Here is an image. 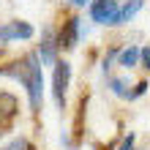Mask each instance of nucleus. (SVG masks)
I'll use <instances>...</instances> for the list:
<instances>
[{"instance_id": "1", "label": "nucleus", "mask_w": 150, "mask_h": 150, "mask_svg": "<svg viewBox=\"0 0 150 150\" xmlns=\"http://www.w3.org/2000/svg\"><path fill=\"white\" fill-rule=\"evenodd\" d=\"M41 57L38 55H25L22 63L16 60L8 68H3V74H11L14 79H19L28 90V98H30V109L38 112L41 109V98H44V71H41Z\"/></svg>"}, {"instance_id": "2", "label": "nucleus", "mask_w": 150, "mask_h": 150, "mask_svg": "<svg viewBox=\"0 0 150 150\" xmlns=\"http://www.w3.org/2000/svg\"><path fill=\"white\" fill-rule=\"evenodd\" d=\"M68 82H71V66H68L66 60H60V63H55V74H52V96H55L60 109H63V104H66Z\"/></svg>"}, {"instance_id": "3", "label": "nucleus", "mask_w": 150, "mask_h": 150, "mask_svg": "<svg viewBox=\"0 0 150 150\" xmlns=\"http://www.w3.org/2000/svg\"><path fill=\"white\" fill-rule=\"evenodd\" d=\"M117 11H120L117 0H93L90 3V19L96 25H112Z\"/></svg>"}, {"instance_id": "4", "label": "nucleus", "mask_w": 150, "mask_h": 150, "mask_svg": "<svg viewBox=\"0 0 150 150\" xmlns=\"http://www.w3.org/2000/svg\"><path fill=\"white\" fill-rule=\"evenodd\" d=\"M33 25L28 22H6V25H0V44H8V41H14V38H33Z\"/></svg>"}, {"instance_id": "5", "label": "nucleus", "mask_w": 150, "mask_h": 150, "mask_svg": "<svg viewBox=\"0 0 150 150\" xmlns=\"http://www.w3.org/2000/svg\"><path fill=\"white\" fill-rule=\"evenodd\" d=\"M85 36V30H82V19H76V16H71V19L66 22V28L60 30V47H66V49H74L79 38Z\"/></svg>"}, {"instance_id": "6", "label": "nucleus", "mask_w": 150, "mask_h": 150, "mask_svg": "<svg viewBox=\"0 0 150 150\" xmlns=\"http://www.w3.org/2000/svg\"><path fill=\"white\" fill-rule=\"evenodd\" d=\"M60 44H55V36H52V28L44 30V38H41V49H38V57L44 66H52L55 63V52H57Z\"/></svg>"}, {"instance_id": "7", "label": "nucleus", "mask_w": 150, "mask_h": 150, "mask_svg": "<svg viewBox=\"0 0 150 150\" xmlns=\"http://www.w3.org/2000/svg\"><path fill=\"white\" fill-rule=\"evenodd\" d=\"M14 115H16V98L11 93H0V128H8Z\"/></svg>"}, {"instance_id": "8", "label": "nucleus", "mask_w": 150, "mask_h": 150, "mask_svg": "<svg viewBox=\"0 0 150 150\" xmlns=\"http://www.w3.org/2000/svg\"><path fill=\"white\" fill-rule=\"evenodd\" d=\"M142 11V0H128V3H123L120 6V11H117V16L112 19V25H123V22H131L134 16Z\"/></svg>"}, {"instance_id": "9", "label": "nucleus", "mask_w": 150, "mask_h": 150, "mask_svg": "<svg viewBox=\"0 0 150 150\" xmlns=\"http://www.w3.org/2000/svg\"><path fill=\"white\" fill-rule=\"evenodd\" d=\"M139 60H142V49H139V47H128V49L117 52V63L123 68H134Z\"/></svg>"}, {"instance_id": "10", "label": "nucleus", "mask_w": 150, "mask_h": 150, "mask_svg": "<svg viewBox=\"0 0 150 150\" xmlns=\"http://www.w3.org/2000/svg\"><path fill=\"white\" fill-rule=\"evenodd\" d=\"M109 87L115 96H120V98H128V90H126V82L123 79H109Z\"/></svg>"}, {"instance_id": "11", "label": "nucleus", "mask_w": 150, "mask_h": 150, "mask_svg": "<svg viewBox=\"0 0 150 150\" xmlns=\"http://www.w3.org/2000/svg\"><path fill=\"white\" fill-rule=\"evenodd\" d=\"M145 87H147V82H139V85L134 87V90H131V93H128V101H134V98H139V96H142V93H145Z\"/></svg>"}, {"instance_id": "12", "label": "nucleus", "mask_w": 150, "mask_h": 150, "mask_svg": "<svg viewBox=\"0 0 150 150\" xmlns=\"http://www.w3.org/2000/svg\"><path fill=\"white\" fill-rule=\"evenodd\" d=\"M134 139H137V137H134V134H128V137H126V139H123V145H120V147H117V150H134Z\"/></svg>"}, {"instance_id": "13", "label": "nucleus", "mask_w": 150, "mask_h": 150, "mask_svg": "<svg viewBox=\"0 0 150 150\" xmlns=\"http://www.w3.org/2000/svg\"><path fill=\"white\" fill-rule=\"evenodd\" d=\"M142 63L145 68H150V47H142Z\"/></svg>"}, {"instance_id": "14", "label": "nucleus", "mask_w": 150, "mask_h": 150, "mask_svg": "<svg viewBox=\"0 0 150 150\" xmlns=\"http://www.w3.org/2000/svg\"><path fill=\"white\" fill-rule=\"evenodd\" d=\"M68 3H74V6H87L90 0H68Z\"/></svg>"}, {"instance_id": "15", "label": "nucleus", "mask_w": 150, "mask_h": 150, "mask_svg": "<svg viewBox=\"0 0 150 150\" xmlns=\"http://www.w3.org/2000/svg\"><path fill=\"white\" fill-rule=\"evenodd\" d=\"M0 150H14V147H11V145H8V147H0Z\"/></svg>"}, {"instance_id": "16", "label": "nucleus", "mask_w": 150, "mask_h": 150, "mask_svg": "<svg viewBox=\"0 0 150 150\" xmlns=\"http://www.w3.org/2000/svg\"><path fill=\"white\" fill-rule=\"evenodd\" d=\"M0 76H3V68H0Z\"/></svg>"}]
</instances>
